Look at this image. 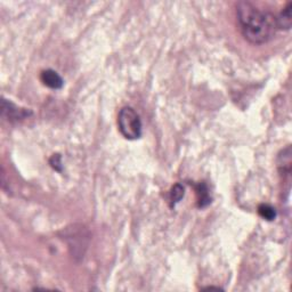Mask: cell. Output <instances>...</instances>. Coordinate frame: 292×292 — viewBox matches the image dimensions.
<instances>
[{
    "instance_id": "obj_8",
    "label": "cell",
    "mask_w": 292,
    "mask_h": 292,
    "mask_svg": "<svg viewBox=\"0 0 292 292\" xmlns=\"http://www.w3.org/2000/svg\"><path fill=\"white\" fill-rule=\"evenodd\" d=\"M258 214L262 218L266 219L268 222H272L276 218V211L272 205L263 203L258 206Z\"/></svg>"
},
{
    "instance_id": "obj_10",
    "label": "cell",
    "mask_w": 292,
    "mask_h": 292,
    "mask_svg": "<svg viewBox=\"0 0 292 292\" xmlns=\"http://www.w3.org/2000/svg\"><path fill=\"white\" fill-rule=\"evenodd\" d=\"M203 290H222L221 287H217V286H208V287H204Z\"/></svg>"
},
{
    "instance_id": "obj_5",
    "label": "cell",
    "mask_w": 292,
    "mask_h": 292,
    "mask_svg": "<svg viewBox=\"0 0 292 292\" xmlns=\"http://www.w3.org/2000/svg\"><path fill=\"white\" fill-rule=\"evenodd\" d=\"M292 3H287V5L275 15L277 30H290L292 25Z\"/></svg>"
},
{
    "instance_id": "obj_4",
    "label": "cell",
    "mask_w": 292,
    "mask_h": 292,
    "mask_svg": "<svg viewBox=\"0 0 292 292\" xmlns=\"http://www.w3.org/2000/svg\"><path fill=\"white\" fill-rule=\"evenodd\" d=\"M40 79H41L43 84L52 89H61L64 85V81L60 74L54 70H45L40 74Z\"/></svg>"
},
{
    "instance_id": "obj_6",
    "label": "cell",
    "mask_w": 292,
    "mask_h": 292,
    "mask_svg": "<svg viewBox=\"0 0 292 292\" xmlns=\"http://www.w3.org/2000/svg\"><path fill=\"white\" fill-rule=\"evenodd\" d=\"M195 191L197 195V206L199 208H205L206 205L211 203V197L209 195L208 186L205 185V183H199L195 185Z\"/></svg>"
},
{
    "instance_id": "obj_1",
    "label": "cell",
    "mask_w": 292,
    "mask_h": 292,
    "mask_svg": "<svg viewBox=\"0 0 292 292\" xmlns=\"http://www.w3.org/2000/svg\"><path fill=\"white\" fill-rule=\"evenodd\" d=\"M237 22L245 40L255 45L266 44L275 35V15L266 10H260L249 2H241L236 7Z\"/></svg>"
},
{
    "instance_id": "obj_9",
    "label": "cell",
    "mask_w": 292,
    "mask_h": 292,
    "mask_svg": "<svg viewBox=\"0 0 292 292\" xmlns=\"http://www.w3.org/2000/svg\"><path fill=\"white\" fill-rule=\"evenodd\" d=\"M51 165L57 170V172H62V162H61V156L60 154H54L51 159Z\"/></svg>"
},
{
    "instance_id": "obj_3",
    "label": "cell",
    "mask_w": 292,
    "mask_h": 292,
    "mask_svg": "<svg viewBox=\"0 0 292 292\" xmlns=\"http://www.w3.org/2000/svg\"><path fill=\"white\" fill-rule=\"evenodd\" d=\"M3 115L6 116L8 120H20L24 119L25 116L31 114V112H28L23 109H19L13 103L7 102L6 100H3V107H2Z\"/></svg>"
},
{
    "instance_id": "obj_7",
    "label": "cell",
    "mask_w": 292,
    "mask_h": 292,
    "mask_svg": "<svg viewBox=\"0 0 292 292\" xmlns=\"http://www.w3.org/2000/svg\"><path fill=\"white\" fill-rule=\"evenodd\" d=\"M184 194H185V190H184L183 185H181V184L174 185L172 191H170V206L173 208V206L176 205L183 199Z\"/></svg>"
},
{
    "instance_id": "obj_2",
    "label": "cell",
    "mask_w": 292,
    "mask_h": 292,
    "mask_svg": "<svg viewBox=\"0 0 292 292\" xmlns=\"http://www.w3.org/2000/svg\"><path fill=\"white\" fill-rule=\"evenodd\" d=\"M119 130L122 136L130 141L141 138L142 136V121L137 112L133 107L126 106L120 110L118 115Z\"/></svg>"
}]
</instances>
